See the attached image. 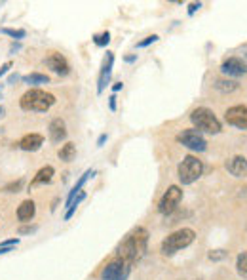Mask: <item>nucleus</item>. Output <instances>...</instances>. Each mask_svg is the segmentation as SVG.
Listing matches in <instances>:
<instances>
[{
    "label": "nucleus",
    "instance_id": "obj_1",
    "mask_svg": "<svg viewBox=\"0 0 247 280\" xmlns=\"http://www.w3.org/2000/svg\"><path fill=\"white\" fill-rule=\"evenodd\" d=\"M148 246V230L145 227H137L135 230H131L126 240L120 244L118 248V258L124 260L126 263L133 265L145 258Z\"/></svg>",
    "mask_w": 247,
    "mask_h": 280
},
{
    "label": "nucleus",
    "instance_id": "obj_2",
    "mask_svg": "<svg viewBox=\"0 0 247 280\" xmlns=\"http://www.w3.org/2000/svg\"><path fill=\"white\" fill-rule=\"evenodd\" d=\"M190 120L194 124V128L202 134H209V136H217L221 134L223 126L221 120L217 118V114L208 107H196L190 112Z\"/></svg>",
    "mask_w": 247,
    "mask_h": 280
},
{
    "label": "nucleus",
    "instance_id": "obj_3",
    "mask_svg": "<svg viewBox=\"0 0 247 280\" xmlns=\"http://www.w3.org/2000/svg\"><path fill=\"white\" fill-rule=\"evenodd\" d=\"M53 103H55V98L51 94L44 90H36V88L25 92L19 100L21 109L29 110V112H46Z\"/></svg>",
    "mask_w": 247,
    "mask_h": 280
},
{
    "label": "nucleus",
    "instance_id": "obj_4",
    "mask_svg": "<svg viewBox=\"0 0 247 280\" xmlns=\"http://www.w3.org/2000/svg\"><path fill=\"white\" fill-rule=\"evenodd\" d=\"M194 238H196V232L192 229H188V227L171 232L168 238L162 242V256H166V258L175 256V254L181 252L183 248L190 246V244L194 242Z\"/></svg>",
    "mask_w": 247,
    "mask_h": 280
},
{
    "label": "nucleus",
    "instance_id": "obj_5",
    "mask_svg": "<svg viewBox=\"0 0 247 280\" xmlns=\"http://www.w3.org/2000/svg\"><path fill=\"white\" fill-rule=\"evenodd\" d=\"M177 174H179V181L183 185H192L194 181H198L202 178V174H204V162L198 158V156L187 154L177 166Z\"/></svg>",
    "mask_w": 247,
    "mask_h": 280
},
{
    "label": "nucleus",
    "instance_id": "obj_6",
    "mask_svg": "<svg viewBox=\"0 0 247 280\" xmlns=\"http://www.w3.org/2000/svg\"><path fill=\"white\" fill-rule=\"evenodd\" d=\"M177 141L183 147L194 150V152H204L208 149V141L204 138V134L198 132L196 128H188V130H183L181 134H177Z\"/></svg>",
    "mask_w": 247,
    "mask_h": 280
},
{
    "label": "nucleus",
    "instance_id": "obj_7",
    "mask_svg": "<svg viewBox=\"0 0 247 280\" xmlns=\"http://www.w3.org/2000/svg\"><path fill=\"white\" fill-rule=\"evenodd\" d=\"M181 200H183V189H181L179 185H171V187H168V190L162 194V198H160L158 212L162 216H171V214L179 208Z\"/></svg>",
    "mask_w": 247,
    "mask_h": 280
},
{
    "label": "nucleus",
    "instance_id": "obj_8",
    "mask_svg": "<svg viewBox=\"0 0 247 280\" xmlns=\"http://www.w3.org/2000/svg\"><path fill=\"white\" fill-rule=\"evenodd\" d=\"M129 272H131V265L116 258L107 263V267L101 272V280H128Z\"/></svg>",
    "mask_w": 247,
    "mask_h": 280
},
{
    "label": "nucleus",
    "instance_id": "obj_9",
    "mask_svg": "<svg viewBox=\"0 0 247 280\" xmlns=\"http://www.w3.org/2000/svg\"><path fill=\"white\" fill-rule=\"evenodd\" d=\"M225 120L238 130H247V105H234L225 112Z\"/></svg>",
    "mask_w": 247,
    "mask_h": 280
},
{
    "label": "nucleus",
    "instance_id": "obj_10",
    "mask_svg": "<svg viewBox=\"0 0 247 280\" xmlns=\"http://www.w3.org/2000/svg\"><path fill=\"white\" fill-rule=\"evenodd\" d=\"M112 65H114V54L112 52H107L105 60H103V67H101V72H99L97 78V94L101 96L105 88L110 84V76H112Z\"/></svg>",
    "mask_w": 247,
    "mask_h": 280
},
{
    "label": "nucleus",
    "instance_id": "obj_11",
    "mask_svg": "<svg viewBox=\"0 0 247 280\" xmlns=\"http://www.w3.org/2000/svg\"><path fill=\"white\" fill-rule=\"evenodd\" d=\"M221 72L225 74V76H244L247 74V63L244 60H240V58H228L223 65H221Z\"/></svg>",
    "mask_w": 247,
    "mask_h": 280
},
{
    "label": "nucleus",
    "instance_id": "obj_12",
    "mask_svg": "<svg viewBox=\"0 0 247 280\" xmlns=\"http://www.w3.org/2000/svg\"><path fill=\"white\" fill-rule=\"evenodd\" d=\"M46 65H48L55 74H59V76H67L70 72L69 61L65 60L61 54H57V52H51L48 58H46Z\"/></svg>",
    "mask_w": 247,
    "mask_h": 280
},
{
    "label": "nucleus",
    "instance_id": "obj_13",
    "mask_svg": "<svg viewBox=\"0 0 247 280\" xmlns=\"http://www.w3.org/2000/svg\"><path fill=\"white\" fill-rule=\"evenodd\" d=\"M48 134H49V141H51V143H61V141H65V138H67V124H65V120L63 118L51 120V122H49Z\"/></svg>",
    "mask_w": 247,
    "mask_h": 280
},
{
    "label": "nucleus",
    "instance_id": "obj_14",
    "mask_svg": "<svg viewBox=\"0 0 247 280\" xmlns=\"http://www.w3.org/2000/svg\"><path fill=\"white\" fill-rule=\"evenodd\" d=\"M225 166H227L228 174L234 176V178H244V176L247 174V158L246 156H242V154L232 156Z\"/></svg>",
    "mask_w": 247,
    "mask_h": 280
},
{
    "label": "nucleus",
    "instance_id": "obj_15",
    "mask_svg": "<svg viewBox=\"0 0 247 280\" xmlns=\"http://www.w3.org/2000/svg\"><path fill=\"white\" fill-rule=\"evenodd\" d=\"M19 149L23 150H29V152H34V150H38L42 145H44V138L40 136V134H27V136H23L19 140Z\"/></svg>",
    "mask_w": 247,
    "mask_h": 280
},
{
    "label": "nucleus",
    "instance_id": "obj_16",
    "mask_svg": "<svg viewBox=\"0 0 247 280\" xmlns=\"http://www.w3.org/2000/svg\"><path fill=\"white\" fill-rule=\"evenodd\" d=\"M34 214H36V204L32 200H23L19 204V208H17V220L21 223H29L34 218Z\"/></svg>",
    "mask_w": 247,
    "mask_h": 280
},
{
    "label": "nucleus",
    "instance_id": "obj_17",
    "mask_svg": "<svg viewBox=\"0 0 247 280\" xmlns=\"http://www.w3.org/2000/svg\"><path fill=\"white\" fill-rule=\"evenodd\" d=\"M93 176H95V170H86L84 174H82V176H80L78 181L74 183V187H72V189L69 190V194H67V200H65V206H67V208L70 206V202L74 200V196H76L80 190H82V187H84V183H86V181H88L89 178H93Z\"/></svg>",
    "mask_w": 247,
    "mask_h": 280
},
{
    "label": "nucleus",
    "instance_id": "obj_18",
    "mask_svg": "<svg viewBox=\"0 0 247 280\" xmlns=\"http://www.w3.org/2000/svg\"><path fill=\"white\" fill-rule=\"evenodd\" d=\"M53 174H55L53 166H44V168H40V170L36 172V176L32 178V181H30V187H36V185H46V183H49V181L53 180Z\"/></svg>",
    "mask_w": 247,
    "mask_h": 280
},
{
    "label": "nucleus",
    "instance_id": "obj_19",
    "mask_svg": "<svg viewBox=\"0 0 247 280\" xmlns=\"http://www.w3.org/2000/svg\"><path fill=\"white\" fill-rule=\"evenodd\" d=\"M219 92H223V94H232V92H236L240 88V84L234 82V80H225V78H219L215 80V84H213Z\"/></svg>",
    "mask_w": 247,
    "mask_h": 280
},
{
    "label": "nucleus",
    "instance_id": "obj_20",
    "mask_svg": "<svg viewBox=\"0 0 247 280\" xmlns=\"http://www.w3.org/2000/svg\"><path fill=\"white\" fill-rule=\"evenodd\" d=\"M59 158L63 160V162H70V160H74V156H76V145L74 143H65L63 147L59 149Z\"/></svg>",
    "mask_w": 247,
    "mask_h": 280
},
{
    "label": "nucleus",
    "instance_id": "obj_21",
    "mask_svg": "<svg viewBox=\"0 0 247 280\" xmlns=\"http://www.w3.org/2000/svg\"><path fill=\"white\" fill-rule=\"evenodd\" d=\"M21 80H23L25 84L36 86V84H48L49 76H46V74H40V72H30V74H25V76H23Z\"/></svg>",
    "mask_w": 247,
    "mask_h": 280
},
{
    "label": "nucleus",
    "instance_id": "obj_22",
    "mask_svg": "<svg viewBox=\"0 0 247 280\" xmlns=\"http://www.w3.org/2000/svg\"><path fill=\"white\" fill-rule=\"evenodd\" d=\"M236 270L242 278H247V252H242L236 260Z\"/></svg>",
    "mask_w": 247,
    "mask_h": 280
},
{
    "label": "nucleus",
    "instance_id": "obj_23",
    "mask_svg": "<svg viewBox=\"0 0 247 280\" xmlns=\"http://www.w3.org/2000/svg\"><path fill=\"white\" fill-rule=\"evenodd\" d=\"M84 198H86V192H84V190H80L78 194L74 196V200L70 202V206H69V208H67V214H65V220L69 221L70 218L74 216V212H76V208H78V204H80V202H82V200H84Z\"/></svg>",
    "mask_w": 247,
    "mask_h": 280
},
{
    "label": "nucleus",
    "instance_id": "obj_24",
    "mask_svg": "<svg viewBox=\"0 0 247 280\" xmlns=\"http://www.w3.org/2000/svg\"><path fill=\"white\" fill-rule=\"evenodd\" d=\"M109 42H110L109 30H105V32H101V34H95V36H93V44H95L97 48H105Z\"/></svg>",
    "mask_w": 247,
    "mask_h": 280
},
{
    "label": "nucleus",
    "instance_id": "obj_25",
    "mask_svg": "<svg viewBox=\"0 0 247 280\" xmlns=\"http://www.w3.org/2000/svg\"><path fill=\"white\" fill-rule=\"evenodd\" d=\"M0 32H2V34H8V36H11V38H15V40L25 38V34H27L23 29H8V27H2Z\"/></svg>",
    "mask_w": 247,
    "mask_h": 280
},
{
    "label": "nucleus",
    "instance_id": "obj_26",
    "mask_svg": "<svg viewBox=\"0 0 247 280\" xmlns=\"http://www.w3.org/2000/svg\"><path fill=\"white\" fill-rule=\"evenodd\" d=\"M23 185H25V180L11 181V183H8V185L2 187V192H19V190L23 189Z\"/></svg>",
    "mask_w": 247,
    "mask_h": 280
},
{
    "label": "nucleus",
    "instance_id": "obj_27",
    "mask_svg": "<svg viewBox=\"0 0 247 280\" xmlns=\"http://www.w3.org/2000/svg\"><path fill=\"white\" fill-rule=\"evenodd\" d=\"M160 36L158 34H150V36H147V38L139 40L137 44H135V48H148L150 44H154V42H158Z\"/></svg>",
    "mask_w": 247,
    "mask_h": 280
},
{
    "label": "nucleus",
    "instance_id": "obj_28",
    "mask_svg": "<svg viewBox=\"0 0 247 280\" xmlns=\"http://www.w3.org/2000/svg\"><path fill=\"white\" fill-rule=\"evenodd\" d=\"M208 258L211 261H223V260H227L228 258V252L227 250H211L208 254Z\"/></svg>",
    "mask_w": 247,
    "mask_h": 280
},
{
    "label": "nucleus",
    "instance_id": "obj_29",
    "mask_svg": "<svg viewBox=\"0 0 247 280\" xmlns=\"http://www.w3.org/2000/svg\"><path fill=\"white\" fill-rule=\"evenodd\" d=\"M36 229H38L36 225H23V227L17 229V232L19 234H30V232H36Z\"/></svg>",
    "mask_w": 247,
    "mask_h": 280
},
{
    "label": "nucleus",
    "instance_id": "obj_30",
    "mask_svg": "<svg viewBox=\"0 0 247 280\" xmlns=\"http://www.w3.org/2000/svg\"><path fill=\"white\" fill-rule=\"evenodd\" d=\"M200 8H202V2H192V4L188 6V16H194Z\"/></svg>",
    "mask_w": 247,
    "mask_h": 280
},
{
    "label": "nucleus",
    "instance_id": "obj_31",
    "mask_svg": "<svg viewBox=\"0 0 247 280\" xmlns=\"http://www.w3.org/2000/svg\"><path fill=\"white\" fill-rule=\"evenodd\" d=\"M10 69H11V61H6V63L0 67V76H4V74H6Z\"/></svg>",
    "mask_w": 247,
    "mask_h": 280
},
{
    "label": "nucleus",
    "instance_id": "obj_32",
    "mask_svg": "<svg viewBox=\"0 0 247 280\" xmlns=\"http://www.w3.org/2000/svg\"><path fill=\"white\" fill-rule=\"evenodd\" d=\"M109 107H110V110H116V96H114V94L109 98Z\"/></svg>",
    "mask_w": 247,
    "mask_h": 280
},
{
    "label": "nucleus",
    "instance_id": "obj_33",
    "mask_svg": "<svg viewBox=\"0 0 247 280\" xmlns=\"http://www.w3.org/2000/svg\"><path fill=\"white\" fill-rule=\"evenodd\" d=\"M124 61H126V63H135V61H137V54H131V56H126V58H124Z\"/></svg>",
    "mask_w": 247,
    "mask_h": 280
},
{
    "label": "nucleus",
    "instance_id": "obj_34",
    "mask_svg": "<svg viewBox=\"0 0 247 280\" xmlns=\"http://www.w3.org/2000/svg\"><path fill=\"white\" fill-rule=\"evenodd\" d=\"M105 141H107V134H103V136H99V140H97V147H103V145H105Z\"/></svg>",
    "mask_w": 247,
    "mask_h": 280
},
{
    "label": "nucleus",
    "instance_id": "obj_35",
    "mask_svg": "<svg viewBox=\"0 0 247 280\" xmlns=\"http://www.w3.org/2000/svg\"><path fill=\"white\" fill-rule=\"evenodd\" d=\"M21 50V44L19 42H13V44H11V48H10V52L11 54H15V52H19Z\"/></svg>",
    "mask_w": 247,
    "mask_h": 280
},
{
    "label": "nucleus",
    "instance_id": "obj_36",
    "mask_svg": "<svg viewBox=\"0 0 247 280\" xmlns=\"http://www.w3.org/2000/svg\"><path fill=\"white\" fill-rule=\"evenodd\" d=\"M122 88H124V84H122V82H114V84H112V92H120Z\"/></svg>",
    "mask_w": 247,
    "mask_h": 280
},
{
    "label": "nucleus",
    "instance_id": "obj_37",
    "mask_svg": "<svg viewBox=\"0 0 247 280\" xmlns=\"http://www.w3.org/2000/svg\"><path fill=\"white\" fill-rule=\"evenodd\" d=\"M19 80V74H10V78H8V84H13V82H17Z\"/></svg>",
    "mask_w": 247,
    "mask_h": 280
},
{
    "label": "nucleus",
    "instance_id": "obj_38",
    "mask_svg": "<svg viewBox=\"0 0 247 280\" xmlns=\"http://www.w3.org/2000/svg\"><path fill=\"white\" fill-rule=\"evenodd\" d=\"M2 114H4V107H0V116H2Z\"/></svg>",
    "mask_w": 247,
    "mask_h": 280
},
{
    "label": "nucleus",
    "instance_id": "obj_39",
    "mask_svg": "<svg viewBox=\"0 0 247 280\" xmlns=\"http://www.w3.org/2000/svg\"><path fill=\"white\" fill-rule=\"evenodd\" d=\"M0 96H2V84H0Z\"/></svg>",
    "mask_w": 247,
    "mask_h": 280
}]
</instances>
